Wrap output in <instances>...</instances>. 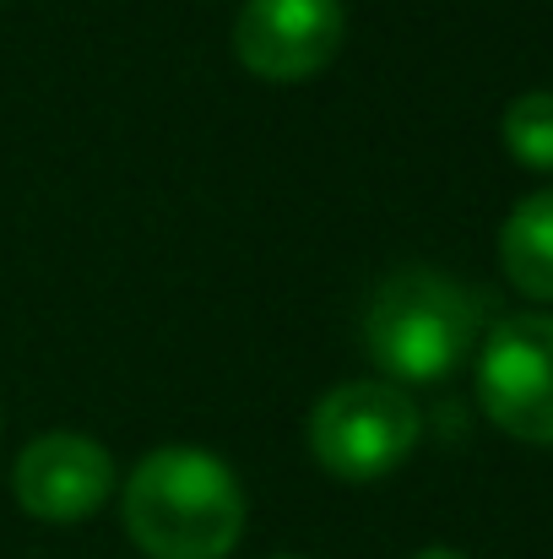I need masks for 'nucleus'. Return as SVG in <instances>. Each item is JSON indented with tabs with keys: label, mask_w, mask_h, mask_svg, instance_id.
Masks as SVG:
<instances>
[{
	"label": "nucleus",
	"mask_w": 553,
	"mask_h": 559,
	"mask_svg": "<svg viewBox=\"0 0 553 559\" xmlns=\"http://www.w3.org/2000/svg\"><path fill=\"white\" fill-rule=\"evenodd\" d=\"M483 413L527 445H553V316H510L478 348Z\"/></svg>",
	"instance_id": "4"
},
{
	"label": "nucleus",
	"mask_w": 553,
	"mask_h": 559,
	"mask_svg": "<svg viewBox=\"0 0 553 559\" xmlns=\"http://www.w3.org/2000/svg\"><path fill=\"white\" fill-rule=\"evenodd\" d=\"M115 456L76 429H49L38 440L22 445L16 467H11V495L33 522L49 527H71L87 522L109 506L115 495Z\"/></svg>",
	"instance_id": "6"
},
{
	"label": "nucleus",
	"mask_w": 553,
	"mask_h": 559,
	"mask_svg": "<svg viewBox=\"0 0 553 559\" xmlns=\"http://www.w3.org/2000/svg\"><path fill=\"white\" fill-rule=\"evenodd\" d=\"M412 559H467V555H456V549H440V544H434V549H418Z\"/></svg>",
	"instance_id": "9"
},
{
	"label": "nucleus",
	"mask_w": 553,
	"mask_h": 559,
	"mask_svg": "<svg viewBox=\"0 0 553 559\" xmlns=\"http://www.w3.org/2000/svg\"><path fill=\"white\" fill-rule=\"evenodd\" d=\"M423 435L418 402L390 380H342L310 413V451L342 484H380Z\"/></svg>",
	"instance_id": "3"
},
{
	"label": "nucleus",
	"mask_w": 553,
	"mask_h": 559,
	"mask_svg": "<svg viewBox=\"0 0 553 559\" xmlns=\"http://www.w3.org/2000/svg\"><path fill=\"white\" fill-rule=\"evenodd\" d=\"M478 348V299L434 272V266H396L374 283L364 305V354L390 385L445 380Z\"/></svg>",
	"instance_id": "2"
},
{
	"label": "nucleus",
	"mask_w": 553,
	"mask_h": 559,
	"mask_svg": "<svg viewBox=\"0 0 553 559\" xmlns=\"http://www.w3.org/2000/svg\"><path fill=\"white\" fill-rule=\"evenodd\" d=\"M348 38L342 0H244L233 22V55L261 82H304L337 60Z\"/></svg>",
	"instance_id": "5"
},
{
	"label": "nucleus",
	"mask_w": 553,
	"mask_h": 559,
	"mask_svg": "<svg viewBox=\"0 0 553 559\" xmlns=\"http://www.w3.org/2000/svg\"><path fill=\"white\" fill-rule=\"evenodd\" d=\"M500 136L510 147L516 164L538 169V175H553V87H538V93H521L505 120H500Z\"/></svg>",
	"instance_id": "8"
},
{
	"label": "nucleus",
	"mask_w": 553,
	"mask_h": 559,
	"mask_svg": "<svg viewBox=\"0 0 553 559\" xmlns=\"http://www.w3.org/2000/svg\"><path fill=\"white\" fill-rule=\"evenodd\" d=\"M500 266L527 299L553 305V190H532L510 206L500 228Z\"/></svg>",
	"instance_id": "7"
},
{
	"label": "nucleus",
	"mask_w": 553,
	"mask_h": 559,
	"mask_svg": "<svg viewBox=\"0 0 553 559\" xmlns=\"http://www.w3.org/2000/svg\"><path fill=\"white\" fill-rule=\"evenodd\" d=\"M272 559H304V555H272Z\"/></svg>",
	"instance_id": "10"
},
{
	"label": "nucleus",
	"mask_w": 553,
	"mask_h": 559,
	"mask_svg": "<svg viewBox=\"0 0 553 559\" xmlns=\"http://www.w3.org/2000/svg\"><path fill=\"white\" fill-rule=\"evenodd\" d=\"M125 533L147 559H228L244 538V489L201 445H158L125 478Z\"/></svg>",
	"instance_id": "1"
}]
</instances>
